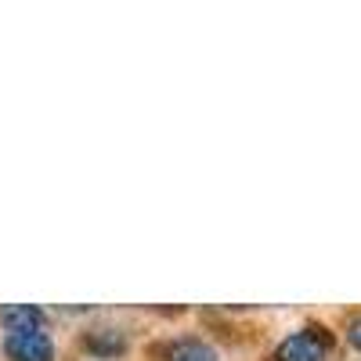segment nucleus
<instances>
[{"label": "nucleus", "mask_w": 361, "mask_h": 361, "mask_svg": "<svg viewBox=\"0 0 361 361\" xmlns=\"http://www.w3.org/2000/svg\"><path fill=\"white\" fill-rule=\"evenodd\" d=\"M329 343H333V340L325 336V329L311 325V329H300V333L286 336L279 343V350L271 354V361H322Z\"/></svg>", "instance_id": "f257e3e1"}, {"label": "nucleus", "mask_w": 361, "mask_h": 361, "mask_svg": "<svg viewBox=\"0 0 361 361\" xmlns=\"http://www.w3.org/2000/svg\"><path fill=\"white\" fill-rule=\"evenodd\" d=\"M4 350L11 361H51L54 357V343L44 329L40 333H8Z\"/></svg>", "instance_id": "f03ea898"}, {"label": "nucleus", "mask_w": 361, "mask_h": 361, "mask_svg": "<svg viewBox=\"0 0 361 361\" xmlns=\"http://www.w3.org/2000/svg\"><path fill=\"white\" fill-rule=\"evenodd\" d=\"M152 354H159L163 361H217V350H214V347L202 343V340H192V336L170 340V343L156 347Z\"/></svg>", "instance_id": "7ed1b4c3"}, {"label": "nucleus", "mask_w": 361, "mask_h": 361, "mask_svg": "<svg viewBox=\"0 0 361 361\" xmlns=\"http://www.w3.org/2000/svg\"><path fill=\"white\" fill-rule=\"evenodd\" d=\"M0 322H4L8 333H40L47 318H44V311L33 307V304H15V307L0 311Z\"/></svg>", "instance_id": "20e7f679"}, {"label": "nucleus", "mask_w": 361, "mask_h": 361, "mask_svg": "<svg viewBox=\"0 0 361 361\" xmlns=\"http://www.w3.org/2000/svg\"><path fill=\"white\" fill-rule=\"evenodd\" d=\"M83 347L94 357H116L127 350V340L116 329H90V333H83Z\"/></svg>", "instance_id": "39448f33"}, {"label": "nucleus", "mask_w": 361, "mask_h": 361, "mask_svg": "<svg viewBox=\"0 0 361 361\" xmlns=\"http://www.w3.org/2000/svg\"><path fill=\"white\" fill-rule=\"evenodd\" d=\"M347 340L361 350V318H354V322H350V329H347Z\"/></svg>", "instance_id": "423d86ee"}]
</instances>
